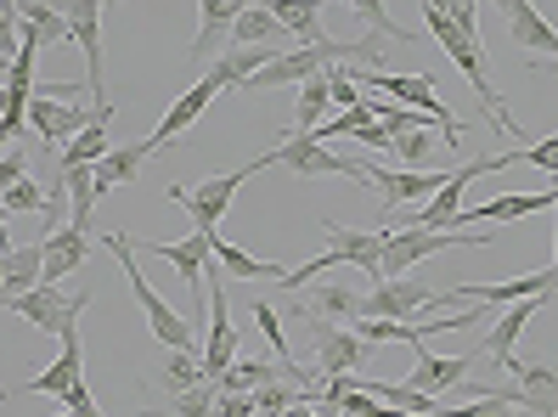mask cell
Masks as SVG:
<instances>
[{
	"label": "cell",
	"instance_id": "48",
	"mask_svg": "<svg viewBox=\"0 0 558 417\" xmlns=\"http://www.w3.org/2000/svg\"><path fill=\"white\" fill-rule=\"evenodd\" d=\"M7 85H12V57L0 51V90H7Z\"/></svg>",
	"mask_w": 558,
	"mask_h": 417
},
{
	"label": "cell",
	"instance_id": "29",
	"mask_svg": "<svg viewBox=\"0 0 558 417\" xmlns=\"http://www.w3.org/2000/svg\"><path fill=\"white\" fill-rule=\"evenodd\" d=\"M147 254H158L163 266H175V277L186 287H204V266H209V237L204 232H186L181 243H147Z\"/></svg>",
	"mask_w": 558,
	"mask_h": 417
},
{
	"label": "cell",
	"instance_id": "27",
	"mask_svg": "<svg viewBox=\"0 0 558 417\" xmlns=\"http://www.w3.org/2000/svg\"><path fill=\"white\" fill-rule=\"evenodd\" d=\"M40 277H46V248L40 243L0 254V310H7V299L28 294V287H40Z\"/></svg>",
	"mask_w": 558,
	"mask_h": 417
},
{
	"label": "cell",
	"instance_id": "15",
	"mask_svg": "<svg viewBox=\"0 0 558 417\" xmlns=\"http://www.w3.org/2000/svg\"><path fill=\"white\" fill-rule=\"evenodd\" d=\"M85 124H102L90 108H80V102H57V96H28V131H35L46 147H69Z\"/></svg>",
	"mask_w": 558,
	"mask_h": 417
},
{
	"label": "cell",
	"instance_id": "22",
	"mask_svg": "<svg viewBox=\"0 0 558 417\" xmlns=\"http://www.w3.org/2000/svg\"><path fill=\"white\" fill-rule=\"evenodd\" d=\"M469 367H474V356H429V349L417 344V361L401 383H412V390H423V395H446L469 378Z\"/></svg>",
	"mask_w": 558,
	"mask_h": 417
},
{
	"label": "cell",
	"instance_id": "6",
	"mask_svg": "<svg viewBox=\"0 0 558 417\" xmlns=\"http://www.w3.org/2000/svg\"><path fill=\"white\" fill-rule=\"evenodd\" d=\"M62 17H69V40L85 57V90H90V113L113 119V102L102 90V0H62Z\"/></svg>",
	"mask_w": 558,
	"mask_h": 417
},
{
	"label": "cell",
	"instance_id": "9",
	"mask_svg": "<svg viewBox=\"0 0 558 417\" xmlns=\"http://www.w3.org/2000/svg\"><path fill=\"white\" fill-rule=\"evenodd\" d=\"M90 299H96V294H62V287L40 282V287H28V294L7 299V310L28 316V322H35L40 333H62V328H74V322H80Z\"/></svg>",
	"mask_w": 558,
	"mask_h": 417
},
{
	"label": "cell",
	"instance_id": "2",
	"mask_svg": "<svg viewBox=\"0 0 558 417\" xmlns=\"http://www.w3.org/2000/svg\"><path fill=\"white\" fill-rule=\"evenodd\" d=\"M102 248L119 254V266H124V277H130V294H136V305H142V316H147V328L158 333V344H163V349H204L198 333H192V322H186V310H175V305L142 277L136 243H130L124 232H102Z\"/></svg>",
	"mask_w": 558,
	"mask_h": 417
},
{
	"label": "cell",
	"instance_id": "55",
	"mask_svg": "<svg viewBox=\"0 0 558 417\" xmlns=\"http://www.w3.org/2000/svg\"><path fill=\"white\" fill-rule=\"evenodd\" d=\"M547 74H558V62H553V69H547Z\"/></svg>",
	"mask_w": 558,
	"mask_h": 417
},
{
	"label": "cell",
	"instance_id": "32",
	"mask_svg": "<svg viewBox=\"0 0 558 417\" xmlns=\"http://www.w3.org/2000/svg\"><path fill=\"white\" fill-rule=\"evenodd\" d=\"M282 40H288V28L271 17L266 0H259V7H248V12H238L232 35H226V46H277V51H282Z\"/></svg>",
	"mask_w": 558,
	"mask_h": 417
},
{
	"label": "cell",
	"instance_id": "19",
	"mask_svg": "<svg viewBox=\"0 0 558 417\" xmlns=\"http://www.w3.org/2000/svg\"><path fill=\"white\" fill-rule=\"evenodd\" d=\"M558 294H536V299H513L508 310H502V322L485 333V344H480V356L490 361V367H508V356H513V344H519V333L531 328V316L536 310H547Z\"/></svg>",
	"mask_w": 558,
	"mask_h": 417
},
{
	"label": "cell",
	"instance_id": "47",
	"mask_svg": "<svg viewBox=\"0 0 558 417\" xmlns=\"http://www.w3.org/2000/svg\"><path fill=\"white\" fill-rule=\"evenodd\" d=\"M0 254H12V226H7V209H0Z\"/></svg>",
	"mask_w": 558,
	"mask_h": 417
},
{
	"label": "cell",
	"instance_id": "44",
	"mask_svg": "<svg viewBox=\"0 0 558 417\" xmlns=\"http://www.w3.org/2000/svg\"><path fill=\"white\" fill-rule=\"evenodd\" d=\"M28 175V158H23V147H7L0 152V192H7L12 181H23Z\"/></svg>",
	"mask_w": 558,
	"mask_h": 417
},
{
	"label": "cell",
	"instance_id": "31",
	"mask_svg": "<svg viewBox=\"0 0 558 417\" xmlns=\"http://www.w3.org/2000/svg\"><path fill=\"white\" fill-rule=\"evenodd\" d=\"M266 7H271V17H277L300 46L327 40V28H322V0H266Z\"/></svg>",
	"mask_w": 558,
	"mask_h": 417
},
{
	"label": "cell",
	"instance_id": "54",
	"mask_svg": "<svg viewBox=\"0 0 558 417\" xmlns=\"http://www.w3.org/2000/svg\"><path fill=\"white\" fill-rule=\"evenodd\" d=\"M254 417H271V412H254Z\"/></svg>",
	"mask_w": 558,
	"mask_h": 417
},
{
	"label": "cell",
	"instance_id": "40",
	"mask_svg": "<svg viewBox=\"0 0 558 417\" xmlns=\"http://www.w3.org/2000/svg\"><path fill=\"white\" fill-rule=\"evenodd\" d=\"M254 322H259V333H266L271 356H277V361H293V356H288V339H282V322H277V310H271V299H254Z\"/></svg>",
	"mask_w": 558,
	"mask_h": 417
},
{
	"label": "cell",
	"instance_id": "18",
	"mask_svg": "<svg viewBox=\"0 0 558 417\" xmlns=\"http://www.w3.org/2000/svg\"><path fill=\"white\" fill-rule=\"evenodd\" d=\"M322 232H327V254H333V260H350V266H361V271L378 282V260H384L389 226H378V232H350V226H339V220H322Z\"/></svg>",
	"mask_w": 558,
	"mask_h": 417
},
{
	"label": "cell",
	"instance_id": "8",
	"mask_svg": "<svg viewBox=\"0 0 558 417\" xmlns=\"http://www.w3.org/2000/svg\"><path fill=\"white\" fill-rule=\"evenodd\" d=\"M451 181V170H384V164H367L361 158V186H378L384 192V209H407V204H423Z\"/></svg>",
	"mask_w": 558,
	"mask_h": 417
},
{
	"label": "cell",
	"instance_id": "28",
	"mask_svg": "<svg viewBox=\"0 0 558 417\" xmlns=\"http://www.w3.org/2000/svg\"><path fill=\"white\" fill-rule=\"evenodd\" d=\"M502 372L524 390V401H531V412H536V417H558V372H553V367L508 356V367H502Z\"/></svg>",
	"mask_w": 558,
	"mask_h": 417
},
{
	"label": "cell",
	"instance_id": "30",
	"mask_svg": "<svg viewBox=\"0 0 558 417\" xmlns=\"http://www.w3.org/2000/svg\"><path fill=\"white\" fill-rule=\"evenodd\" d=\"M17 12H23V40H35L40 51L69 40V17H62V7H51V0H17Z\"/></svg>",
	"mask_w": 558,
	"mask_h": 417
},
{
	"label": "cell",
	"instance_id": "13",
	"mask_svg": "<svg viewBox=\"0 0 558 417\" xmlns=\"http://www.w3.org/2000/svg\"><path fill=\"white\" fill-rule=\"evenodd\" d=\"M536 294H558V277L553 271H531V277H513V282H457L435 299L440 305H457V299H474V305H513V299H536Z\"/></svg>",
	"mask_w": 558,
	"mask_h": 417
},
{
	"label": "cell",
	"instance_id": "42",
	"mask_svg": "<svg viewBox=\"0 0 558 417\" xmlns=\"http://www.w3.org/2000/svg\"><path fill=\"white\" fill-rule=\"evenodd\" d=\"M254 412H259V401L243 395V390H232V395H215V412L209 417H254Z\"/></svg>",
	"mask_w": 558,
	"mask_h": 417
},
{
	"label": "cell",
	"instance_id": "5",
	"mask_svg": "<svg viewBox=\"0 0 558 417\" xmlns=\"http://www.w3.org/2000/svg\"><path fill=\"white\" fill-rule=\"evenodd\" d=\"M497 237L490 232H417V226H407V232H389V243H384V260H378V282H389V277H407L417 260H435V254H451V248H490Z\"/></svg>",
	"mask_w": 558,
	"mask_h": 417
},
{
	"label": "cell",
	"instance_id": "10",
	"mask_svg": "<svg viewBox=\"0 0 558 417\" xmlns=\"http://www.w3.org/2000/svg\"><path fill=\"white\" fill-rule=\"evenodd\" d=\"M226 277V271H220ZM220 277H209L204 282V299H209V339H204V349H198V361H204V372L209 378H220L226 367L238 361V328H232V299H226V282Z\"/></svg>",
	"mask_w": 558,
	"mask_h": 417
},
{
	"label": "cell",
	"instance_id": "3",
	"mask_svg": "<svg viewBox=\"0 0 558 417\" xmlns=\"http://www.w3.org/2000/svg\"><path fill=\"white\" fill-rule=\"evenodd\" d=\"M350 74H355V85H361V90H373V96L384 90L389 102H401V108L423 113V119H429V124H435V131H440L457 152H463V124H457V119H451V108L435 96V79H429V74H384V69H350Z\"/></svg>",
	"mask_w": 558,
	"mask_h": 417
},
{
	"label": "cell",
	"instance_id": "11",
	"mask_svg": "<svg viewBox=\"0 0 558 417\" xmlns=\"http://www.w3.org/2000/svg\"><path fill=\"white\" fill-rule=\"evenodd\" d=\"M508 17V40L524 51V62H531V74H547L558 62V28L531 7V0H513V7L502 12Z\"/></svg>",
	"mask_w": 558,
	"mask_h": 417
},
{
	"label": "cell",
	"instance_id": "53",
	"mask_svg": "<svg viewBox=\"0 0 558 417\" xmlns=\"http://www.w3.org/2000/svg\"><path fill=\"white\" fill-rule=\"evenodd\" d=\"M102 7H119V0H102Z\"/></svg>",
	"mask_w": 558,
	"mask_h": 417
},
{
	"label": "cell",
	"instance_id": "24",
	"mask_svg": "<svg viewBox=\"0 0 558 417\" xmlns=\"http://www.w3.org/2000/svg\"><path fill=\"white\" fill-rule=\"evenodd\" d=\"M293 310H300L305 322H339L344 328V322H355V316H361V299L350 294L344 282H311L305 299L293 305Z\"/></svg>",
	"mask_w": 558,
	"mask_h": 417
},
{
	"label": "cell",
	"instance_id": "39",
	"mask_svg": "<svg viewBox=\"0 0 558 417\" xmlns=\"http://www.w3.org/2000/svg\"><path fill=\"white\" fill-rule=\"evenodd\" d=\"M215 383H198V390H181V395H170V417H209L215 412Z\"/></svg>",
	"mask_w": 558,
	"mask_h": 417
},
{
	"label": "cell",
	"instance_id": "7",
	"mask_svg": "<svg viewBox=\"0 0 558 417\" xmlns=\"http://www.w3.org/2000/svg\"><path fill=\"white\" fill-rule=\"evenodd\" d=\"M435 287H423L412 277H389V282H373V294L361 299V316L373 322H417L423 310H435Z\"/></svg>",
	"mask_w": 558,
	"mask_h": 417
},
{
	"label": "cell",
	"instance_id": "1",
	"mask_svg": "<svg viewBox=\"0 0 558 417\" xmlns=\"http://www.w3.org/2000/svg\"><path fill=\"white\" fill-rule=\"evenodd\" d=\"M333 62H367V69H384V40L367 35V40H316V46H300V51H277L266 69L243 79V90L300 85V79H311V74H327Z\"/></svg>",
	"mask_w": 558,
	"mask_h": 417
},
{
	"label": "cell",
	"instance_id": "37",
	"mask_svg": "<svg viewBox=\"0 0 558 417\" xmlns=\"http://www.w3.org/2000/svg\"><path fill=\"white\" fill-rule=\"evenodd\" d=\"M344 7L361 17V23H373V35L378 40H412V28H401L396 17L384 12V0H344Z\"/></svg>",
	"mask_w": 558,
	"mask_h": 417
},
{
	"label": "cell",
	"instance_id": "21",
	"mask_svg": "<svg viewBox=\"0 0 558 417\" xmlns=\"http://www.w3.org/2000/svg\"><path fill=\"white\" fill-rule=\"evenodd\" d=\"M153 158V142L142 136V142H124V147H108L102 158H96L90 164V181H96V198H102V192H113V186H130L142 175V164Z\"/></svg>",
	"mask_w": 558,
	"mask_h": 417
},
{
	"label": "cell",
	"instance_id": "45",
	"mask_svg": "<svg viewBox=\"0 0 558 417\" xmlns=\"http://www.w3.org/2000/svg\"><path fill=\"white\" fill-rule=\"evenodd\" d=\"M355 142H361V147H373V152H389V131H384L378 119H373V124H361V131H355Z\"/></svg>",
	"mask_w": 558,
	"mask_h": 417
},
{
	"label": "cell",
	"instance_id": "43",
	"mask_svg": "<svg viewBox=\"0 0 558 417\" xmlns=\"http://www.w3.org/2000/svg\"><path fill=\"white\" fill-rule=\"evenodd\" d=\"M62 406H69L74 417H102V406L90 401V390H85V378H74L69 390H62Z\"/></svg>",
	"mask_w": 558,
	"mask_h": 417
},
{
	"label": "cell",
	"instance_id": "23",
	"mask_svg": "<svg viewBox=\"0 0 558 417\" xmlns=\"http://www.w3.org/2000/svg\"><path fill=\"white\" fill-rule=\"evenodd\" d=\"M553 204H558V186H553V192H508V198H490V204H480V209H457L451 226L463 232L469 220H497V226H508V220H524V214L553 209Z\"/></svg>",
	"mask_w": 558,
	"mask_h": 417
},
{
	"label": "cell",
	"instance_id": "20",
	"mask_svg": "<svg viewBox=\"0 0 558 417\" xmlns=\"http://www.w3.org/2000/svg\"><path fill=\"white\" fill-rule=\"evenodd\" d=\"M40 248H46V277H40V282L57 287L62 277H74V271L90 260L96 243H90V232H80V226H57V232L40 237Z\"/></svg>",
	"mask_w": 558,
	"mask_h": 417
},
{
	"label": "cell",
	"instance_id": "33",
	"mask_svg": "<svg viewBox=\"0 0 558 417\" xmlns=\"http://www.w3.org/2000/svg\"><path fill=\"white\" fill-rule=\"evenodd\" d=\"M327 108H333V96H327V74L300 79V113H293V136H300V131H316Z\"/></svg>",
	"mask_w": 558,
	"mask_h": 417
},
{
	"label": "cell",
	"instance_id": "52",
	"mask_svg": "<svg viewBox=\"0 0 558 417\" xmlns=\"http://www.w3.org/2000/svg\"><path fill=\"white\" fill-rule=\"evenodd\" d=\"M57 417H74V412H69V406H62V412H57Z\"/></svg>",
	"mask_w": 558,
	"mask_h": 417
},
{
	"label": "cell",
	"instance_id": "12",
	"mask_svg": "<svg viewBox=\"0 0 558 417\" xmlns=\"http://www.w3.org/2000/svg\"><path fill=\"white\" fill-rule=\"evenodd\" d=\"M271 164H282L293 175H344V181H361V158H339L333 147H322L316 136H282V147H271Z\"/></svg>",
	"mask_w": 558,
	"mask_h": 417
},
{
	"label": "cell",
	"instance_id": "14",
	"mask_svg": "<svg viewBox=\"0 0 558 417\" xmlns=\"http://www.w3.org/2000/svg\"><path fill=\"white\" fill-rule=\"evenodd\" d=\"M215 96H226V85H220V74L209 69V74H198V85H192V90H181V96H175V102H170V113L158 119V131L147 136V142H153V152H163V147H170L175 136H186L192 124H198V119L209 113V102H215Z\"/></svg>",
	"mask_w": 558,
	"mask_h": 417
},
{
	"label": "cell",
	"instance_id": "17",
	"mask_svg": "<svg viewBox=\"0 0 558 417\" xmlns=\"http://www.w3.org/2000/svg\"><path fill=\"white\" fill-rule=\"evenodd\" d=\"M57 344H62V349H57V361H51L40 378L12 383L17 395H57V401H62V390H69L74 378H85V344H80V322H74V328H62V333H57Z\"/></svg>",
	"mask_w": 558,
	"mask_h": 417
},
{
	"label": "cell",
	"instance_id": "4",
	"mask_svg": "<svg viewBox=\"0 0 558 417\" xmlns=\"http://www.w3.org/2000/svg\"><path fill=\"white\" fill-rule=\"evenodd\" d=\"M259 170H271V152H266V158H254V164L226 170V175H209V181H198V186H170V204H181V209H186L192 232L215 237V232H220V220H226V209L238 204L243 181H254Z\"/></svg>",
	"mask_w": 558,
	"mask_h": 417
},
{
	"label": "cell",
	"instance_id": "26",
	"mask_svg": "<svg viewBox=\"0 0 558 417\" xmlns=\"http://www.w3.org/2000/svg\"><path fill=\"white\" fill-rule=\"evenodd\" d=\"M259 7V0H198V40H192V62H204L226 35H232L238 12Z\"/></svg>",
	"mask_w": 558,
	"mask_h": 417
},
{
	"label": "cell",
	"instance_id": "51",
	"mask_svg": "<svg viewBox=\"0 0 558 417\" xmlns=\"http://www.w3.org/2000/svg\"><path fill=\"white\" fill-rule=\"evenodd\" d=\"M12 395H17V390H12V383H0V406H7V401H12Z\"/></svg>",
	"mask_w": 558,
	"mask_h": 417
},
{
	"label": "cell",
	"instance_id": "16",
	"mask_svg": "<svg viewBox=\"0 0 558 417\" xmlns=\"http://www.w3.org/2000/svg\"><path fill=\"white\" fill-rule=\"evenodd\" d=\"M311 328H316V378H344L367 367L373 344L355 328H339V322H311Z\"/></svg>",
	"mask_w": 558,
	"mask_h": 417
},
{
	"label": "cell",
	"instance_id": "25",
	"mask_svg": "<svg viewBox=\"0 0 558 417\" xmlns=\"http://www.w3.org/2000/svg\"><path fill=\"white\" fill-rule=\"evenodd\" d=\"M209 260L232 277V282H282L288 277V266H277V260H254L248 248H238V243H226L220 232L209 237Z\"/></svg>",
	"mask_w": 558,
	"mask_h": 417
},
{
	"label": "cell",
	"instance_id": "50",
	"mask_svg": "<svg viewBox=\"0 0 558 417\" xmlns=\"http://www.w3.org/2000/svg\"><path fill=\"white\" fill-rule=\"evenodd\" d=\"M553 226H558V204H553ZM553 277H558V243H553V266H547Z\"/></svg>",
	"mask_w": 558,
	"mask_h": 417
},
{
	"label": "cell",
	"instance_id": "46",
	"mask_svg": "<svg viewBox=\"0 0 558 417\" xmlns=\"http://www.w3.org/2000/svg\"><path fill=\"white\" fill-rule=\"evenodd\" d=\"M367 417H407V412H396V406H384V401L373 395V406H367Z\"/></svg>",
	"mask_w": 558,
	"mask_h": 417
},
{
	"label": "cell",
	"instance_id": "36",
	"mask_svg": "<svg viewBox=\"0 0 558 417\" xmlns=\"http://www.w3.org/2000/svg\"><path fill=\"white\" fill-rule=\"evenodd\" d=\"M46 204H51V198H46V186H35L28 175L0 192V209H7V214H46Z\"/></svg>",
	"mask_w": 558,
	"mask_h": 417
},
{
	"label": "cell",
	"instance_id": "34",
	"mask_svg": "<svg viewBox=\"0 0 558 417\" xmlns=\"http://www.w3.org/2000/svg\"><path fill=\"white\" fill-rule=\"evenodd\" d=\"M158 378L170 383V395L209 383V372H204V361H198V349H170V361H163V372H158Z\"/></svg>",
	"mask_w": 558,
	"mask_h": 417
},
{
	"label": "cell",
	"instance_id": "49",
	"mask_svg": "<svg viewBox=\"0 0 558 417\" xmlns=\"http://www.w3.org/2000/svg\"><path fill=\"white\" fill-rule=\"evenodd\" d=\"M282 417H316V406H288Z\"/></svg>",
	"mask_w": 558,
	"mask_h": 417
},
{
	"label": "cell",
	"instance_id": "38",
	"mask_svg": "<svg viewBox=\"0 0 558 417\" xmlns=\"http://www.w3.org/2000/svg\"><path fill=\"white\" fill-rule=\"evenodd\" d=\"M389 152H396L401 164L423 170V164H429V152H435V131H429V124H423V131H407V136H396V142H389Z\"/></svg>",
	"mask_w": 558,
	"mask_h": 417
},
{
	"label": "cell",
	"instance_id": "41",
	"mask_svg": "<svg viewBox=\"0 0 558 417\" xmlns=\"http://www.w3.org/2000/svg\"><path fill=\"white\" fill-rule=\"evenodd\" d=\"M513 164H531V170H547V175H558V136H547V142H536V147H524V152H508Z\"/></svg>",
	"mask_w": 558,
	"mask_h": 417
},
{
	"label": "cell",
	"instance_id": "35",
	"mask_svg": "<svg viewBox=\"0 0 558 417\" xmlns=\"http://www.w3.org/2000/svg\"><path fill=\"white\" fill-rule=\"evenodd\" d=\"M108 152V124H85V131L62 147V164L57 170H69V164H96V158Z\"/></svg>",
	"mask_w": 558,
	"mask_h": 417
}]
</instances>
